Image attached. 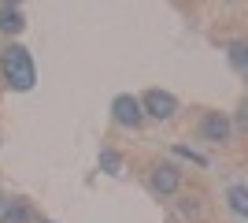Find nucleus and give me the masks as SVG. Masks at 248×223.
Returning a JSON list of instances; mask_svg holds the SVG:
<instances>
[{"mask_svg":"<svg viewBox=\"0 0 248 223\" xmlns=\"http://www.w3.org/2000/svg\"><path fill=\"white\" fill-rule=\"evenodd\" d=\"M0 71H4V82L15 89V93H30L33 82H37V67L30 60V49L19 41H8L4 52H0Z\"/></svg>","mask_w":248,"mask_h":223,"instance_id":"f257e3e1","label":"nucleus"},{"mask_svg":"<svg viewBox=\"0 0 248 223\" xmlns=\"http://www.w3.org/2000/svg\"><path fill=\"white\" fill-rule=\"evenodd\" d=\"M141 108H145V116L167 123V119L178 112V97L167 93V89H145V93H141Z\"/></svg>","mask_w":248,"mask_h":223,"instance_id":"f03ea898","label":"nucleus"},{"mask_svg":"<svg viewBox=\"0 0 248 223\" xmlns=\"http://www.w3.org/2000/svg\"><path fill=\"white\" fill-rule=\"evenodd\" d=\"M111 119L119 123V127H141V119H145V108H141V97L134 93H119L111 101Z\"/></svg>","mask_w":248,"mask_h":223,"instance_id":"7ed1b4c3","label":"nucleus"},{"mask_svg":"<svg viewBox=\"0 0 248 223\" xmlns=\"http://www.w3.org/2000/svg\"><path fill=\"white\" fill-rule=\"evenodd\" d=\"M230 134H233V123H230L222 112H207V116L200 119V138H207V141H230Z\"/></svg>","mask_w":248,"mask_h":223,"instance_id":"20e7f679","label":"nucleus"},{"mask_svg":"<svg viewBox=\"0 0 248 223\" xmlns=\"http://www.w3.org/2000/svg\"><path fill=\"white\" fill-rule=\"evenodd\" d=\"M148 182H152L155 193H163V197H167V193H178V186H182V171H178L174 164H155Z\"/></svg>","mask_w":248,"mask_h":223,"instance_id":"39448f33","label":"nucleus"},{"mask_svg":"<svg viewBox=\"0 0 248 223\" xmlns=\"http://www.w3.org/2000/svg\"><path fill=\"white\" fill-rule=\"evenodd\" d=\"M26 30V19H22V11L19 8H0V34H8V37H15V34Z\"/></svg>","mask_w":248,"mask_h":223,"instance_id":"423d86ee","label":"nucleus"},{"mask_svg":"<svg viewBox=\"0 0 248 223\" xmlns=\"http://www.w3.org/2000/svg\"><path fill=\"white\" fill-rule=\"evenodd\" d=\"M0 223H33V216H30V208L22 201H8L4 212H0Z\"/></svg>","mask_w":248,"mask_h":223,"instance_id":"0eeeda50","label":"nucleus"},{"mask_svg":"<svg viewBox=\"0 0 248 223\" xmlns=\"http://www.w3.org/2000/svg\"><path fill=\"white\" fill-rule=\"evenodd\" d=\"M226 205H230V212L248 216V186H230L226 190Z\"/></svg>","mask_w":248,"mask_h":223,"instance_id":"6e6552de","label":"nucleus"},{"mask_svg":"<svg viewBox=\"0 0 248 223\" xmlns=\"http://www.w3.org/2000/svg\"><path fill=\"white\" fill-rule=\"evenodd\" d=\"M96 164H100L104 175H123V156H119L115 149H100V160H96Z\"/></svg>","mask_w":248,"mask_h":223,"instance_id":"1a4fd4ad","label":"nucleus"},{"mask_svg":"<svg viewBox=\"0 0 248 223\" xmlns=\"http://www.w3.org/2000/svg\"><path fill=\"white\" fill-rule=\"evenodd\" d=\"M230 64L237 67V71H248V45L245 41H233V45H230Z\"/></svg>","mask_w":248,"mask_h":223,"instance_id":"9d476101","label":"nucleus"},{"mask_svg":"<svg viewBox=\"0 0 248 223\" xmlns=\"http://www.w3.org/2000/svg\"><path fill=\"white\" fill-rule=\"evenodd\" d=\"M174 156L189 160V164H197V168H207V156H204V153H197V149H189V145H174Z\"/></svg>","mask_w":248,"mask_h":223,"instance_id":"9b49d317","label":"nucleus"},{"mask_svg":"<svg viewBox=\"0 0 248 223\" xmlns=\"http://www.w3.org/2000/svg\"><path fill=\"white\" fill-rule=\"evenodd\" d=\"M237 127H245V130H248V104L241 108V116H237Z\"/></svg>","mask_w":248,"mask_h":223,"instance_id":"f8f14e48","label":"nucleus"},{"mask_svg":"<svg viewBox=\"0 0 248 223\" xmlns=\"http://www.w3.org/2000/svg\"><path fill=\"white\" fill-rule=\"evenodd\" d=\"M4 205H8V197H4V193H0V212H4Z\"/></svg>","mask_w":248,"mask_h":223,"instance_id":"ddd939ff","label":"nucleus"},{"mask_svg":"<svg viewBox=\"0 0 248 223\" xmlns=\"http://www.w3.org/2000/svg\"><path fill=\"white\" fill-rule=\"evenodd\" d=\"M41 223H52V220H41Z\"/></svg>","mask_w":248,"mask_h":223,"instance_id":"4468645a","label":"nucleus"},{"mask_svg":"<svg viewBox=\"0 0 248 223\" xmlns=\"http://www.w3.org/2000/svg\"><path fill=\"white\" fill-rule=\"evenodd\" d=\"M245 74H248V71H245Z\"/></svg>","mask_w":248,"mask_h":223,"instance_id":"2eb2a0df","label":"nucleus"}]
</instances>
